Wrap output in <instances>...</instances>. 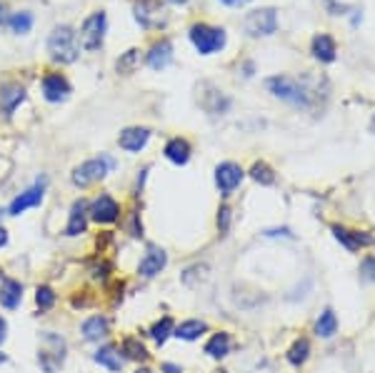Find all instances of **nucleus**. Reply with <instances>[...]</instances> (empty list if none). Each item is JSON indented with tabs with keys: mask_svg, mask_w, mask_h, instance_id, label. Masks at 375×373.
I'll list each match as a JSON object with an SVG mask.
<instances>
[{
	"mask_svg": "<svg viewBox=\"0 0 375 373\" xmlns=\"http://www.w3.org/2000/svg\"><path fill=\"white\" fill-rule=\"evenodd\" d=\"M265 88L270 90L275 98H280V101H286V103L290 105H298V108H308V105H311L313 90L308 88L303 80H298V78L273 76L265 80Z\"/></svg>",
	"mask_w": 375,
	"mask_h": 373,
	"instance_id": "f257e3e1",
	"label": "nucleus"
},
{
	"mask_svg": "<svg viewBox=\"0 0 375 373\" xmlns=\"http://www.w3.org/2000/svg\"><path fill=\"white\" fill-rule=\"evenodd\" d=\"M48 53L55 63H76L78 60V35L70 26H55L48 35Z\"/></svg>",
	"mask_w": 375,
	"mask_h": 373,
	"instance_id": "f03ea898",
	"label": "nucleus"
},
{
	"mask_svg": "<svg viewBox=\"0 0 375 373\" xmlns=\"http://www.w3.org/2000/svg\"><path fill=\"white\" fill-rule=\"evenodd\" d=\"M191 40L200 55H213V53L225 48L228 35H225L223 28H213L208 26V23H195V26L191 28Z\"/></svg>",
	"mask_w": 375,
	"mask_h": 373,
	"instance_id": "7ed1b4c3",
	"label": "nucleus"
},
{
	"mask_svg": "<svg viewBox=\"0 0 375 373\" xmlns=\"http://www.w3.org/2000/svg\"><path fill=\"white\" fill-rule=\"evenodd\" d=\"M113 166H115L113 158H108V155H101V158H90V161L80 163V166L73 171V183H76L78 188L93 186V183H98V180L105 178V175H108V171Z\"/></svg>",
	"mask_w": 375,
	"mask_h": 373,
	"instance_id": "20e7f679",
	"label": "nucleus"
},
{
	"mask_svg": "<svg viewBox=\"0 0 375 373\" xmlns=\"http://www.w3.org/2000/svg\"><path fill=\"white\" fill-rule=\"evenodd\" d=\"M243 28H245V33H248L250 38L273 35V33L278 31V10H275V8H258V10L245 15Z\"/></svg>",
	"mask_w": 375,
	"mask_h": 373,
	"instance_id": "39448f33",
	"label": "nucleus"
},
{
	"mask_svg": "<svg viewBox=\"0 0 375 373\" xmlns=\"http://www.w3.org/2000/svg\"><path fill=\"white\" fill-rule=\"evenodd\" d=\"M105 28H108V18H105L103 10H98V13L88 15L83 20V28H80V45H83V51L93 53L101 48L103 40H105Z\"/></svg>",
	"mask_w": 375,
	"mask_h": 373,
	"instance_id": "423d86ee",
	"label": "nucleus"
},
{
	"mask_svg": "<svg viewBox=\"0 0 375 373\" xmlns=\"http://www.w3.org/2000/svg\"><path fill=\"white\" fill-rule=\"evenodd\" d=\"M133 15L140 26L148 28V31H155V28L166 26V10L160 6L158 0H135L133 3Z\"/></svg>",
	"mask_w": 375,
	"mask_h": 373,
	"instance_id": "0eeeda50",
	"label": "nucleus"
},
{
	"mask_svg": "<svg viewBox=\"0 0 375 373\" xmlns=\"http://www.w3.org/2000/svg\"><path fill=\"white\" fill-rule=\"evenodd\" d=\"M43 343L45 346L40 348V356H38L40 366H43L45 373H55L58 366H60L65 358V341L55 333H43Z\"/></svg>",
	"mask_w": 375,
	"mask_h": 373,
	"instance_id": "6e6552de",
	"label": "nucleus"
},
{
	"mask_svg": "<svg viewBox=\"0 0 375 373\" xmlns=\"http://www.w3.org/2000/svg\"><path fill=\"white\" fill-rule=\"evenodd\" d=\"M88 218H93L101 225H110L121 218V206H118V200H115L113 196L103 193L88 206Z\"/></svg>",
	"mask_w": 375,
	"mask_h": 373,
	"instance_id": "1a4fd4ad",
	"label": "nucleus"
},
{
	"mask_svg": "<svg viewBox=\"0 0 375 373\" xmlns=\"http://www.w3.org/2000/svg\"><path fill=\"white\" fill-rule=\"evenodd\" d=\"M23 101H26V88H23V85L15 83V80L0 83V116L10 118Z\"/></svg>",
	"mask_w": 375,
	"mask_h": 373,
	"instance_id": "9d476101",
	"label": "nucleus"
},
{
	"mask_svg": "<svg viewBox=\"0 0 375 373\" xmlns=\"http://www.w3.org/2000/svg\"><path fill=\"white\" fill-rule=\"evenodd\" d=\"M333 236H335V241L340 245H345L350 253L360 251V248H368V245L375 243V238L370 236V233H360V231H350V228H345V225H333L331 228Z\"/></svg>",
	"mask_w": 375,
	"mask_h": 373,
	"instance_id": "9b49d317",
	"label": "nucleus"
},
{
	"mask_svg": "<svg viewBox=\"0 0 375 373\" xmlns=\"http://www.w3.org/2000/svg\"><path fill=\"white\" fill-rule=\"evenodd\" d=\"M243 168L238 166V163H220V166L216 168V186L220 188L223 196H230L233 191H236L238 186H241L243 180Z\"/></svg>",
	"mask_w": 375,
	"mask_h": 373,
	"instance_id": "f8f14e48",
	"label": "nucleus"
},
{
	"mask_svg": "<svg viewBox=\"0 0 375 373\" xmlns=\"http://www.w3.org/2000/svg\"><path fill=\"white\" fill-rule=\"evenodd\" d=\"M68 96H70V83L65 76H60V73H48V76L43 78V98L48 103H63Z\"/></svg>",
	"mask_w": 375,
	"mask_h": 373,
	"instance_id": "ddd939ff",
	"label": "nucleus"
},
{
	"mask_svg": "<svg viewBox=\"0 0 375 373\" xmlns=\"http://www.w3.org/2000/svg\"><path fill=\"white\" fill-rule=\"evenodd\" d=\"M166 263H168L166 251H163V248H155V245H150V248H148V253L143 256V261H140L138 273L143 278H153V276H158L160 270L166 268Z\"/></svg>",
	"mask_w": 375,
	"mask_h": 373,
	"instance_id": "4468645a",
	"label": "nucleus"
},
{
	"mask_svg": "<svg viewBox=\"0 0 375 373\" xmlns=\"http://www.w3.org/2000/svg\"><path fill=\"white\" fill-rule=\"evenodd\" d=\"M40 200H43V183H38V186H33L28 188V191H23L20 196H15L10 208H8V213H10V216H20V213H26L28 208L40 206Z\"/></svg>",
	"mask_w": 375,
	"mask_h": 373,
	"instance_id": "2eb2a0df",
	"label": "nucleus"
},
{
	"mask_svg": "<svg viewBox=\"0 0 375 373\" xmlns=\"http://www.w3.org/2000/svg\"><path fill=\"white\" fill-rule=\"evenodd\" d=\"M148 141H150V130L148 128H125L118 135L121 148L128 150V153H140L148 146Z\"/></svg>",
	"mask_w": 375,
	"mask_h": 373,
	"instance_id": "dca6fc26",
	"label": "nucleus"
},
{
	"mask_svg": "<svg viewBox=\"0 0 375 373\" xmlns=\"http://www.w3.org/2000/svg\"><path fill=\"white\" fill-rule=\"evenodd\" d=\"M88 228V203L85 200H76L70 208V218L65 225V236H80Z\"/></svg>",
	"mask_w": 375,
	"mask_h": 373,
	"instance_id": "f3484780",
	"label": "nucleus"
},
{
	"mask_svg": "<svg viewBox=\"0 0 375 373\" xmlns=\"http://www.w3.org/2000/svg\"><path fill=\"white\" fill-rule=\"evenodd\" d=\"M311 53H313V58L320 60V63H333V60H335V53H338L335 40H333L328 33H318L311 43Z\"/></svg>",
	"mask_w": 375,
	"mask_h": 373,
	"instance_id": "a211bd4d",
	"label": "nucleus"
},
{
	"mask_svg": "<svg viewBox=\"0 0 375 373\" xmlns=\"http://www.w3.org/2000/svg\"><path fill=\"white\" fill-rule=\"evenodd\" d=\"M173 60V43L171 40H158L153 43V48L148 51V65L153 68V71H163L168 68Z\"/></svg>",
	"mask_w": 375,
	"mask_h": 373,
	"instance_id": "6ab92c4d",
	"label": "nucleus"
},
{
	"mask_svg": "<svg viewBox=\"0 0 375 373\" xmlns=\"http://www.w3.org/2000/svg\"><path fill=\"white\" fill-rule=\"evenodd\" d=\"M23 301V284L13 281V278H3L0 284V306H6L8 311H13Z\"/></svg>",
	"mask_w": 375,
	"mask_h": 373,
	"instance_id": "aec40b11",
	"label": "nucleus"
},
{
	"mask_svg": "<svg viewBox=\"0 0 375 373\" xmlns=\"http://www.w3.org/2000/svg\"><path fill=\"white\" fill-rule=\"evenodd\" d=\"M96 363H101V366H105L108 371H113V373H118L123 368V363H125V358H123V354H121V348L118 346H113V343H108V346H101L96 351Z\"/></svg>",
	"mask_w": 375,
	"mask_h": 373,
	"instance_id": "412c9836",
	"label": "nucleus"
},
{
	"mask_svg": "<svg viewBox=\"0 0 375 373\" xmlns=\"http://www.w3.org/2000/svg\"><path fill=\"white\" fill-rule=\"evenodd\" d=\"M166 158L175 166H185V163L191 161V143L185 141V138H173V141L166 143Z\"/></svg>",
	"mask_w": 375,
	"mask_h": 373,
	"instance_id": "4be33fe9",
	"label": "nucleus"
},
{
	"mask_svg": "<svg viewBox=\"0 0 375 373\" xmlns=\"http://www.w3.org/2000/svg\"><path fill=\"white\" fill-rule=\"evenodd\" d=\"M108 331H110V321L105 315H93V318H88V321L83 323L85 341H101V338L108 336Z\"/></svg>",
	"mask_w": 375,
	"mask_h": 373,
	"instance_id": "5701e85b",
	"label": "nucleus"
},
{
	"mask_svg": "<svg viewBox=\"0 0 375 373\" xmlns=\"http://www.w3.org/2000/svg\"><path fill=\"white\" fill-rule=\"evenodd\" d=\"M121 354H123V358H130V361H148L150 358L148 348L143 346L140 338H135V336H125V338H123Z\"/></svg>",
	"mask_w": 375,
	"mask_h": 373,
	"instance_id": "b1692460",
	"label": "nucleus"
},
{
	"mask_svg": "<svg viewBox=\"0 0 375 373\" xmlns=\"http://www.w3.org/2000/svg\"><path fill=\"white\" fill-rule=\"evenodd\" d=\"M205 331H208V323L193 318V321H183V323H180L178 329L173 331V336H178L180 341H195V338H200Z\"/></svg>",
	"mask_w": 375,
	"mask_h": 373,
	"instance_id": "393cba45",
	"label": "nucleus"
},
{
	"mask_svg": "<svg viewBox=\"0 0 375 373\" xmlns=\"http://www.w3.org/2000/svg\"><path fill=\"white\" fill-rule=\"evenodd\" d=\"M205 354H208L210 358H225V356L230 354V336L225 333V331L213 333V338L205 343Z\"/></svg>",
	"mask_w": 375,
	"mask_h": 373,
	"instance_id": "a878e982",
	"label": "nucleus"
},
{
	"mask_svg": "<svg viewBox=\"0 0 375 373\" xmlns=\"http://www.w3.org/2000/svg\"><path fill=\"white\" fill-rule=\"evenodd\" d=\"M335 331H338L335 313H333L331 309H325L323 313H320L318 323H315V333H318L320 338H331V336H335Z\"/></svg>",
	"mask_w": 375,
	"mask_h": 373,
	"instance_id": "bb28decb",
	"label": "nucleus"
},
{
	"mask_svg": "<svg viewBox=\"0 0 375 373\" xmlns=\"http://www.w3.org/2000/svg\"><path fill=\"white\" fill-rule=\"evenodd\" d=\"M8 28L13 33H18V35H26V33H30L33 28V13H28V10H18V13H10V18H8Z\"/></svg>",
	"mask_w": 375,
	"mask_h": 373,
	"instance_id": "cd10ccee",
	"label": "nucleus"
},
{
	"mask_svg": "<svg viewBox=\"0 0 375 373\" xmlns=\"http://www.w3.org/2000/svg\"><path fill=\"white\" fill-rule=\"evenodd\" d=\"M308 356H311V343H308V338H298V341L290 346V351H288V361H290L293 366H303L308 361Z\"/></svg>",
	"mask_w": 375,
	"mask_h": 373,
	"instance_id": "c85d7f7f",
	"label": "nucleus"
},
{
	"mask_svg": "<svg viewBox=\"0 0 375 373\" xmlns=\"http://www.w3.org/2000/svg\"><path fill=\"white\" fill-rule=\"evenodd\" d=\"M173 331H175V326H173V318H171V315H166V318H160L153 329H150V338H153L155 343H160V346H163Z\"/></svg>",
	"mask_w": 375,
	"mask_h": 373,
	"instance_id": "c756f323",
	"label": "nucleus"
},
{
	"mask_svg": "<svg viewBox=\"0 0 375 373\" xmlns=\"http://www.w3.org/2000/svg\"><path fill=\"white\" fill-rule=\"evenodd\" d=\"M250 178L255 180V183H261V186H273L275 183V173L273 168L268 166V163H255L253 168H250Z\"/></svg>",
	"mask_w": 375,
	"mask_h": 373,
	"instance_id": "7c9ffc66",
	"label": "nucleus"
},
{
	"mask_svg": "<svg viewBox=\"0 0 375 373\" xmlns=\"http://www.w3.org/2000/svg\"><path fill=\"white\" fill-rule=\"evenodd\" d=\"M138 63H140V51L130 48V51H128L125 55L118 60V73H123V76H130V73L138 68Z\"/></svg>",
	"mask_w": 375,
	"mask_h": 373,
	"instance_id": "2f4dec72",
	"label": "nucleus"
},
{
	"mask_svg": "<svg viewBox=\"0 0 375 373\" xmlns=\"http://www.w3.org/2000/svg\"><path fill=\"white\" fill-rule=\"evenodd\" d=\"M35 303H38L40 311H51L55 306V293H53L51 286H38L35 290Z\"/></svg>",
	"mask_w": 375,
	"mask_h": 373,
	"instance_id": "473e14b6",
	"label": "nucleus"
},
{
	"mask_svg": "<svg viewBox=\"0 0 375 373\" xmlns=\"http://www.w3.org/2000/svg\"><path fill=\"white\" fill-rule=\"evenodd\" d=\"M360 270H363V276H365V278H368V281H373V284H375V256L363 258Z\"/></svg>",
	"mask_w": 375,
	"mask_h": 373,
	"instance_id": "72a5a7b5",
	"label": "nucleus"
},
{
	"mask_svg": "<svg viewBox=\"0 0 375 373\" xmlns=\"http://www.w3.org/2000/svg\"><path fill=\"white\" fill-rule=\"evenodd\" d=\"M218 228H220V233H228L230 228V208L223 206L220 211H218Z\"/></svg>",
	"mask_w": 375,
	"mask_h": 373,
	"instance_id": "f704fd0d",
	"label": "nucleus"
},
{
	"mask_svg": "<svg viewBox=\"0 0 375 373\" xmlns=\"http://www.w3.org/2000/svg\"><path fill=\"white\" fill-rule=\"evenodd\" d=\"M90 273H93L96 278H101V281H105V278H108V273H110V266L105 263V261H101V263H96L93 268H90Z\"/></svg>",
	"mask_w": 375,
	"mask_h": 373,
	"instance_id": "c9c22d12",
	"label": "nucleus"
},
{
	"mask_svg": "<svg viewBox=\"0 0 375 373\" xmlns=\"http://www.w3.org/2000/svg\"><path fill=\"white\" fill-rule=\"evenodd\" d=\"M160 371H163V373H180V366H175V363H163V366H160Z\"/></svg>",
	"mask_w": 375,
	"mask_h": 373,
	"instance_id": "e433bc0d",
	"label": "nucleus"
},
{
	"mask_svg": "<svg viewBox=\"0 0 375 373\" xmlns=\"http://www.w3.org/2000/svg\"><path fill=\"white\" fill-rule=\"evenodd\" d=\"M6 336H8V323L6 318H0V343L6 341Z\"/></svg>",
	"mask_w": 375,
	"mask_h": 373,
	"instance_id": "4c0bfd02",
	"label": "nucleus"
},
{
	"mask_svg": "<svg viewBox=\"0 0 375 373\" xmlns=\"http://www.w3.org/2000/svg\"><path fill=\"white\" fill-rule=\"evenodd\" d=\"M220 3H225V6L238 8V6H245V3H250V0H220Z\"/></svg>",
	"mask_w": 375,
	"mask_h": 373,
	"instance_id": "58836bf2",
	"label": "nucleus"
},
{
	"mask_svg": "<svg viewBox=\"0 0 375 373\" xmlns=\"http://www.w3.org/2000/svg\"><path fill=\"white\" fill-rule=\"evenodd\" d=\"M265 236H293L288 228H280V231H265Z\"/></svg>",
	"mask_w": 375,
	"mask_h": 373,
	"instance_id": "ea45409f",
	"label": "nucleus"
},
{
	"mask_svg": "<svg viewBox=\"0 0 375 373\" xmlns=\"http://www.w3.org/2000/svg\"><path fill=\"white\" fill-rule=\"evenodd\" d=\"M6 243H8V231L6 228H0V248H3Z\"/></svg>",
	"mask_w": 375,
	"mask_h": 373,
	"instance_id": "a19ab883",
	"label": "nucleus"
},
{
	"mask_svg": "<svg viewBox=\"0 0 375 373\" xmlns=\"http://www.w3.org/2000/svg\"><path fill=\"white\" fill-rule=\"evenodd\" d=\"M168 3H175V6H183V3H188V0H168Z\"/></svg>",
	"mask_w": 375,
	"mask_h": 373,
	"instance_id": "79ce46f5",
	"label": "nucleus"
},
{
	"mask_svg": "<svg viewBox=\"0 0 375 373\" xmlns=\"http://www.w3.org/2000/svg\"><path fill=\"white\" fill-rule=\"evenodd\" d=\"M135 373H153V371H150V368H138Z\"/></svg>",
	"mask_w": 375,
	"mask_h": 373,
	"instance_id": "37998d69",
	"label": "nucleus"
},
{
	"mask_svg": "<svg viewBox=\"0 0 375 373\" xmlns=\"http://www.w3.org/2000/svg\"><path fill=\"white\" fill-rule=\"evenodd\" d=\"M6 361H8V356H6V354H0V363H6Z\"/></svg>",
	"mask_w": 375,
	"mask_h": 373,
	"instance_id": "c03bdc74",
	"label": "nucleus"
},
{
	"mask_svg": "<svg viewBox=\"0 0 375 373\" xmlns=\"http://www.w3.org/2000/svg\"><path fill=\"white\" fill-rule=\"evenodd\" d=\"M216 373H228V371H216Z\"/></svg>",
	"mask_w": 375,
	"mask_h": 373,
	"instance_id": "a18cd8bd",
	"label": "nucleus"
},
{
	"mask_svg": "<svg viewBox=\"0 0 375 373\" xmlns=\"http://www.w3.org/2000/svg\"><path fill=\"white\" fill-rule=\"evenodd\" d=\"M0 218H3V211H0Z\"/></svg>",
	"mask_w": 375,
	"mask_h": 373,
	"instance_id": "49530a36",
	"label": "nucleus"
}]
</instances>
